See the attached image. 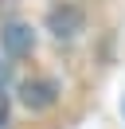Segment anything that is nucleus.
<instances>
[{"instance_id":"f257e3e1","label":"nucleus","mask_w":125,"mask_h":129,"mask_svg":"<svg viewBox=\"0 0 125 129\" xmlns=\"http://www.w3.org/2000/svg\"><path fill=\"white\" fill-rule=\"evenodd\" d=\"M55 86L51 82H23V102L27 106H51Z\"/></svg>"},{"instance_id":"f03ea898","label":"nucleus","mask_w":125,"mask_h":129,"mask_svg":"<svg viewBox=\"0 0 125 129\" xmlns=\"http://www.w3.org/2000/svg\"><path fill=\"white\" fill-rule=\"evenodd\" d=\"M8 47L20 55L23 47H31V31H27V27H8Z\"/></svg>"},{"instance_id":"7ed1b4c3","label":"nucleus","mask_w":125,"mask_h":129,"mask_svg":"<svg viewBox=\"0 0 125 129\" xmlns=\"http://www.w3.org/2000/svg\"><path fill=\"white\" fill-rule=\"evenodd\" d=\"M4 121H8V90L0 86V125H4Z\"/></svg>"}]
</instances>
